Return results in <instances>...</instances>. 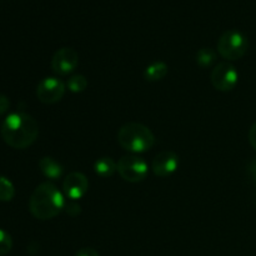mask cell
I'll list each match as a JSON object with an SVG mask.
<instances>
[{
	"instance_id": "cell-13",
	"label": "cell",
	"mask_w": 256,
	"mask_h": 256,
	"mask_svg": "<svg viewBox=\"0 0 256 256\" xmlns=\"http://www.w3.org/2000/svg\"><path fill=\"white\" fill-rule=\"evenodd\" d=\"M94 170L99 176L110 178L115 172H118V162H115L112 158L102 156L95 162Z\"/></svg>"
},
{
	"instance_id": "cell-4",
	"label": "cell",
	"mask_w": 256,
	"mask_h": 256,
	"mask_svg": "<svg viewBox=\"0 0 256 256\" xmlns=\"http://www.w3.org/2000/svg\"><path fill=\"white\" fill-rule=\"evenodd\" d=\"M249 49V40L238 30H228L218 42V52L224 59L232 62L239 60L246 54Z\"/></svg>"
},
{
	"instance_id": "cell-6",
	"label": "cell",
	"mask_w": 256,
	"mask_h": 256,
	"mask_svg": "<svg viewBox=\"0 0 256 256\" xmlns=\"http://www.w3.org/2000/svg\"><path fill=\"white\" fill-rule=\"evenodd\" d=\"M239 82V72L230 62H220L212 72V84L219 92H230Z\"/></svg>"
},
{
	"instance_id": "cell-3",
	"label": "cell",
	"mask_w": 256,
	"mask_h": 256,
	"mask_svg": "<svg viewBox=\"0 0 256 256\" xmlns=\"http://www.w3.org/2000/svg\"><path fill=\"white\" fill-rule=\"evenodd\" d=\"M118 142L128 152L142 154L154 146L155 136L145 125L139 122H128L119 129Z\"/></svg>"
},
{
	"instance_id": "cell-10",
	"label": "cell",
	"mask_w": 256,
	"mask_h": 256,
	"mask_svg": "<svg viewBox=\"0 0 256 256\" xmlns=\"http://www.w3.org/2000/svg\"><path fill=\"white\" fill-rule=\"evenodd\" d=\"M65 195L72 200H79L89 190V180L82 172H70L62 182Z\"/></svg>"
},
{
	"instance_id": "cell-15",
	"label": "cell",
	"mask_w": 256,
	"mask_h": 256,
	"mask_svg": "<svg viewBox=\"0 0 256 256\" xmlns=\"http://www.w3.org/2000/svg\"><path fill=\"white\" fill-rule=\"evenodd\" d=\"M66 86L72 92L79 94V92H82L88 88V80L84 75H72V76L69 78V80H68Z\"/></svg>"
},
{
	"instance_id": "cell-14",
	"label": "cell",
	"mask_w": 256,
	"mask_h": 256,
	"mask_svg": "<svg viewBox=\"0 0 256 256\" xmlns=\"http://www.w3.org/2000/svg\"><path fill=\"white\" fill-rule=\"evenodd\" d=\"M15 196V188L8 178L0 176V202H12Z\"/></svg>"
},
{
	"instance_id": "cell-1",
	"label": "cell",
	"mask_w": 256,
	"mask_h": 256,
	"mask_svg": "<svg viewBox=\"0 0 256 256\" xmlns=\"http://www.w3.org/2000/svg\"><path fill=\"white\" fill-rule=\"evenodd\" d=\"M2 138L12 149L29 148L39 135L38 122L26 112H12L5 118L2 125Z\"/></svg>"
},
{
	"instance_id": "cell-19",
	"label": "cell",
	"mask_w": 256,
	"mask_h": 256,
	"mask_svg": "<svg viewBox=\"0 0 256 256\" xmlns=\"http://www.w3.org/2000/svg\"><path fill=\"white\" fill-rule=\"evenodd\" d=\"M246 172H248V176H249V179L252 180L254 182H256V158L249 162Z\"/></svg>"
},
{
	"instance_id": "cell-12",
	"label": "cell",
	"mask_w": 256,
	"mask_h": 256,
	"mask_svg": "<svg viewBox=\"0 0 256 256\" xmlns=\"http://www.w3.org/2000/svg\"><path fill=\"white\" fill-rule=\"evenodd\" d=\"M169 68H168L166 62H154L150 65H148L146 69L144 70V78L150 82H160L166 76Z\"/></svg>"
},
{
	"instance_id": "cell-16",
	"label": "cell",
	"mask_w": 256,
	"mask_h": 256,
	"mask_svg": "<svg viewBox=\"0 0 256 256\" xmlns=\"http://www.w3.org/2000/svg\"><path fill=\"white\" fill-rule=\"evenodd\" d=\"M216 60V54L210 48H202L196 52V62L202 68H208Z\"/></svg>"
},
{
	"instance_id": "cell-20",
	"label": "cell",
	"mask_w": 256,
	"mask_h": 256,
	"mask_svg": "<svg viewBox=\"0 0 256 256\" xmlns=\"http://www.w3.org/2000/svg\"><path fill=\"white\" fill-rule=\"evenodd\" d=\"M10 102L5 95H0V115L5 114L9 110Z\"/></svg>"
},
{
	"instance_id": "cell-8",
	"label": "cell",
	"mask_w": 256,
	"mask_h": 256,
	"mask_svg": "<svg viewBox=\"0 0 256 256\" xmlns=\"http://www.w3.org/2000/svg\"><path fill=\"white\" fill-rule=\"evenodd\" d=\"M79 64V54L72 48H62L52 59V69L58 75H68Z\"/></svg>"
},
{
	"instance_id": "cell-9",
	"label": "cell",
	"mask_w": 256,
	"mask_h": 256,
	"mask_svg": "<svg viewBox=\"0 0 256 256\" xmlns=\"http://www.w3.org/2000/svg\"><path fill=\"white\" fill-rule=\"evenodd\" d=\"M179 168V156L174 152L164 150L154 158L152 169L159 178H166L174 174Z\"/></svg>"
},
{
	"instance_id": "cell-21",
	"label": "cell",
	"mask_w": 256,
	"mask_h": 256,
	"mask_svg": "<svg viewBox=\"0 0 256 256\" xmlns=\"http://www.w3.org/2000/svg\"><path fill=\"white\" fill-rule=\"evenodd\" d=\"M75 256H100L99 252L95 249H92V248H82L79 252L75 254Z\"/></svg>"
},
{
	"instance_id": "cell-22",
	"label": "cell",
	"mask_w": 256,
	"mask_h": 256,
	"mask_svg": "<svg viewBox=\"0 0 256 256\" xmlns=\"http://www.w3.org/2000/svg\"><path fill=\"white\" fill-rule=\"evenodd\" d=\"M249 142H250V144H252V146L256 150V122H254V124H252V126L250 128Z\"/></svg>"
},
{
	"instance_id": "cell-17",
	"label": "cell",
	"mask_w": 256,
	"mask_h": 256,
	"mask_svg": "<svg viewBox=\"0 0 256 256\" xmlns=\"http://www.w3.org/2000/svg\"><path fill=\"white\" fill-rule=\"evenodd\" d=\"M12 249V239L5 230L0 229V256L9 254Z\"/></svg>"
},
{
	"instance_id": "cell-18",
	"label": "cell",
	"mask_w": 256,
	"mask_h": 256,
	"mask_svg": "<svg viewBox=\"0 0 256 256\" xmlns=\"http://www.w3.org/2000/svg\"><path fill=\"white\" fill-rule=\"evenodd\" d=\"M64 210L68 215H70V216L72 218L78 216V215L82 212V208H80V205L76 204L75 202H68V204H65Z\"/></svg>"
},
{
	"instance_id": "cell-7",
	"label": "cell",
	"mask_w": 256,
	"mask_h": 256,
	"mask_svg": "<svg viewBox=\"0 0 256 256\" xmlns=\"http://www.w3.org/2000/svg\"><path fill=\"white\" fill-rule=\"evenodd\" d=\"M65 94V84L60 79L49 76L42 79L36 88V96L42 104H55Z\"/></svg>"
},
{
	"instance_id": "cell-2",
	"label": "cell",
	"mask_w": 256,
	"mask_h": 256,
	"mask_svg": "<svg viewBox=\"0 0 256 256\" xmlns=\"http://www.w3.org/2000/svg\"><path fill=\"white\" fill-rule=\"evenodd\" d=\"M62 192L52 182L38 185L29 200V210L39 220H50L59 215L65 208Z\"/></svg>"
},
{
	"instance_id": "cell-5",
	"label": "cell",
	"mask_w": 256,
	"mask_h": 256,
	"mask_svg": "<svg viewBox=\"0 0 256 256\" xmlns=\"http://www.w3.org/2000/svg\"><path fill=\"white\" fill-rule=\"evenodd\" d=\"M149 168L142 158L136 155H126L118 162V172L129 182H139L146 178Z\"/></svg>"
},
{
	"instance_id": "cell-11",
	"label": "cell",
	"mask_w": 256,
	"mask_h": 256,
	"mask_svg": "<svg viewBox=\"0 0 256 256\" xmlns=\"http://www.w3.org/2000/svg\"><path fill=\"white\" fill-rule=\"evenodd\" d=\"M39 169L45 178L52 180L59 179L62 175V172H64L62 164L50 156H44L40 159Z\"/></svg>"
}]
</instances>
